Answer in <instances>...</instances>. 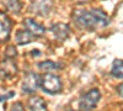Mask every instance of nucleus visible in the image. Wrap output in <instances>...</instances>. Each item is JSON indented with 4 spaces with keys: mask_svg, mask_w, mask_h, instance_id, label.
Masks as SVG:
<instances>
[{
    "mask_svg": "<svg viewBox=\"0 0 123 111\" xmlns=\"http://www.w3.org/2000/svg\"><path fill=\"white\" fill-rule=\"evenodd\" d=\"M78 3H85V1H87V0H76Z\"/></svg>",
    "mask_w": 123,
    "mask_h": 111,
    "instance_id": "obj_19",
    "label": "nucleus"
},
{
    "mask_svg": "<svg viewBox=\"0 0 123 111\" xmlns=\"http://www.w3.org/2000/svg\"><path fill=\"white\" fill-rule=\"evenodd\" d=\"M41 86V77L36 73H27L22 80V90L26 94H32Z\"/></svg>",
    "mask_w": 123,
    "mask_h": 111,
    "instance_id": "obj_4",
    "label": "nucleus"
},
{
    "mask_svg": "<svg viewBox=\"0 0 123 111\" xmlns=\"http://www.w3.org/2000/svg\"><path fill=\"white\" fill-rule=\"evenodd\" d=\"M101 99V93L98 89H91L90 91L84 94L79 101V109L80 110H91L95 109Z\"/></svg>",
    "mask_w": 123,
    "mask_h": 111,
    "instance_id": "obj_3",
    "label": "nucleus"
},
{
    "mask_svg": "<svg viewBox=\"0 0 123 111\" xmlns=\"http://www.w3.org/2000/svg\"><path fill=\"white\" fill-rule=\"evenodd\" d=\"M53 6V1L52 0H32L31 4V10L37 14V15H42L46 16L50 13Z\"/></svg>",
    "mask_w": 123,
    "mask_h": 111,
    "instance_id": "obj_5",
    "label": "nucleus"
},
{
    "mask_svg": "<svg viewBox=\"0 0 123 111\" xmlns=\"http://www.w3.org/2000/svg\"><path fill=\"white\" fill-rule=\"evenodd\" d=\"M111 73H112V75L116 77V78L123 79V60L122 59H116L113 62Z\"/></svg>",
    "mask_w": 123,
    "mask_h": 111,
    "instance_id": "obj_12",
    "label": "nucleus"
},
{
    "mask_svg": "<svg viewBox=\"0 0 123 111\" xmlns=\"http://www.w3.org/2000/svg\"><path fill=\"white\" fill-rule=\"evenodd\" d=\"M15 54H16L15 48H14V47H9V48H7V52H6V56H7V57L10 56V58H12Z\"/></svg>",
    "mask_w": 123,
    "mask_h": 111,
    "instance_id": "obj_16",
    "label": "nucleus"
},
{
    "mask_svg": "<svg viewBox=\"0 0 123 111\" xmlns=\"http://www.w3.org/2000/svg\"><path fill=\"white\" fill-rule=\"evenodd\" d=\"M38 68H39L41 70H43V72L48 73V72H52V70L58 69V68H59V64L54 63L53 60H44V62H42V63L38 64Z\"/></svg>",
    "mask_w": 123,
    "mask_h": 111,
    "instance_id": "obj_13",
    "label": "nucleus"
},
{
    "mask_svg": "<svg viewBox=\"0 0 123 111\" xmlns=\"http://www.w3.org/2000/svg\"><path fill=\"white\" fill-rule=\"evenodd\" d=\"M16 70H17V68H16L15 63L12 62V58L5 59L1 63V65H0V74L5 78H11L16 73Z\"/></svg>",
    "mask_w": 123,
    "mask_h": 111,
    "instance_id": "obj_9",
    "label": "nucleus"
},
{
    "mask_svg": "<svg viewBox=\"0 0 123 111\" xmlns=\"http://www.w3.org/2000/svg\"><path fill=\"white\" fill-rule=\"evenodd\" d=\"M14 95H15V93H14V91L7 93V94H5V95H0V103H4L5 100H7V99H10V98H12Z\"/></svg>",
    "mask_w": 123,
    "mask_h": 111,
    "instance_id": "obj_15",
    "label": "nucleus"
},
{
    "mask_svg": "<svg viewBox=\"0 0 123 111\" xmlns=\"http://www.w3.org/2000/svg\"><path fill=\"white\" fill-rule=\"evenodd\" d=\"M10 30H11V21L6 14L0 11V43L7 41L10 37Z\"/></svg>",
    "mask_w": 123,
    "mask_h": 111,
    "instance_id": "obj_6",
    "label": "nucleus"
},
{
    "mask_svg": "<svg viewBox=\"0 0 123 111\" xmlns=\"http://www.w3.org/2000/svg\"><path fill=\"white\" fill-rule=\"evenodd\" d=\"M74 22L85 30H98L110 24L108 16L98 9L91 10H75L73 14Z\"/></svg>",
    "mask_w": 123,
    "mask_h": 111,
    "instance_id": "obj_1",
    "label": "nucleus"
},
{
    "mask_svg": "<svg viewBox=\"0 0 123 111\" xmlns=\"http://www.w3.org/2000/svg\"><path fill=\"white\" fill-rule=\"evenodd\" d=\"M7 7L14 13H18V10L21 9V4L18 0H7Z\"/></svg>",
    "mask_w": 123,
    "mask_h": 111,
    "instance_id": "obj_14",
    "label": "nucleus"
},
{
    "mask_svg": "<svg viewBox=\"0 0 123 111\" xmlns=\"http://www.w3.org/2000/svg\"><path fill=\"white\" fill-rule=\"evenodd\" d=\"M11 110H24V106L22 104H20V103H16L11 106Z\"/></svg>",
    "mask_w": 123,
    "mask_h": 111,
    "instance_id": "obj_17",
    "label": "nucleus"
},
{
    "mask_svg": "<svg viewBox=\"0 0 123 111\" xmlns=\"http://www.w3.org/2000/svg\"><path fill=\"white\" fill-rule=\"evenodd\" d=\"M41 89H42L44 93L50 94V95L58 94L62 90L60 78L54 75V74L46 73L43 77H41Z\"/></svg>",
    "mask_w": 123,
    "mask_h": 111,
    "instance_id": "obj_2",
    "label": "nucleus"
},
{
    "mask_svg": "<svg viewBox=\"0 0 123 111\" xmlns=\"http://www.w3.org/2000/svg\"><path fill=\"white\" fill-rule=\"evenodd\" d=\"M24 25H25V27L28 30V31L32 35H35L36 37L43 36L44 32H46L44 27L42 25H39L38 22H36L35 20H32V19H25L24 20Z\"/></svg>",
    "mask_w": 123,
    "mask_h": 111,
    "instance_id": "obj_8",
    "label": "nucleus"
},
{
    "mask_svg": "<svg viewBox=\"0 0 123 111\" xmlns=\"http://www.w3.org/2000/svg\"><path fill=\"white\" fill-rule=\"evenodd\" d=\"M50 31L54 35V37L59 41H64V39L69 36L70 33V28L68 25L65 24H62V22H58V24H54L52 27H50Z\"/></svg>",
    "mask_w": 123,
    "mask_h": 111,
    "instance_id": "obj_7",
    "label": "nucleus"
},
{
    "mask_svg": "<svg viewBox=\"0 0 123 111\" xmlns=\"http://www.w3.org/2000/svg\"><path fill=\"white\" fill-rule=\"evenodd\" d=\"M28 107L31 110H33V111H39V110L44 111V110H47V104L42 98L33 96V98H31L28 100Z\"/></svg>",
    "mask_w": 123,
    "mask_h": 111,
    "instance_id": "obj_11",
    "label": "nucleus"
},
{
    "mask_svg": "<svg viewBox=\"0 0 123 111\" xmlns=\"http://www.w3.org/2000/svg\"><path fill=\"white\" fill-rule=\"evenodd\" d=\"M35 37L36 36L31 33L27 28L26 30H18V31L16 32V42L20 46H24V45H27L30 42H32Z\"/></svg>",
    "mask_w": 123,
    "mask_h": 111,
    "instance_id": "obj_10",
    "label": "nucleus"
},
{
    "mask_svg": "<svg viewBox=\"0 0 123 111\" xmlns=\"http://www.w3.org/2000/svg\"><path fill=\"white\" fill-rule=\"evenodd\" d=\"M117 90H118V94L123 98V83H122V84H119V85L117 86Z\"/></svg>",
    "mask_w": 123,
    "mask_h": 111,
    "instance_id": "obj_18",
    "label": "nucleus"
}]
</instances>
